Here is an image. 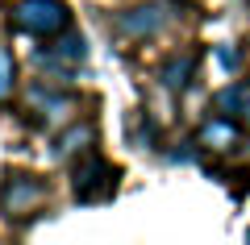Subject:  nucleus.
Here are the masks:
<instances>
[{
	"instance_id": "9b49d317",
	"label": "nucleus",
	"mask_w": 250,
	"mask_h": 245,
	"mask_svg": "<svg viewBox=\"0 0 250 245\" xmlns=\"http://www.w3.org/2000/svg\"><path fill=\"white\" fill-rule=\"evenodd\" d=\"M217 62H221L225 71H238V67H242V50H233V46H221V50H217Z\"/></svg>"
},
{
	"instance_id": "6e6552de",
	"label": "nucleus",
	"mask_w": 250,
	"mask_h": 245,
	"mask_svg": "<svg viewBox=\"0 0 250 245\" xmlns=\"http://www.w3.org/2000/svg\"><path fill=\"white\" fill-rule=\"evenodd\" d=\"M96 141V125H71L54 141V158H71V154H88V146Z\"/></svg>"
},
{
	"instance_id": "7ed1b4c3",
	"label": "nucleus",
	"mask_w": 250,
	"mask_h": 245,
	"mask_svg": "<svg viewBox=\"0 0 250 245\" xmlns=\"http://www.w3.org/2000/svg\"><path fill=\"white\" fill-rule=\"evenodd\" d=\"M42 200H46V183L34 179V175H9V183L0 191V204H4L9 216H25V212H34Z\"/></svg>"
},
{
	"instance_id": "1a4fd4ad",
	"label": "nucleus",
	"mask_w": 250,
	"mask_h": 245,
	"mask_svg": "<svg viewBox=\"0 0 250 245\" xmlns=\"http://www.w3.org/2000/svg\"><path fill=\"white\" fill-rule=\"evenodd\" d=\"M196 75V54H175V58L163 67V83H167L171 92H179V88H188V79Z\"/></svg>"
},
{
	"instance_id": "39448f33",
	"label": "nucleus",
	"mask_w": 250,
	"mask_h": 245,
	"mask_svg": "<svg viewBox=\"0 0 250 245\" xmlns=\"http://www.w3.org/2000/svg\"><path fill=\"white\" fill-rule=\"evenodd\" d=\"M29 100H34V108H42L46 121H67V116H71V108H75L71 96H62V92H54V88H42V83L29 92Z\"/></svg>"
},
{
	"instance_id": "20e7f679",
	"label": "nucleus",
	"mask_w": 250,
	"mask_h": 245,
	"mask_svg": "<svg viewBox=\"0 0 250 245\" xmlns=\"http://www.w3.org/2000/svg\"><path fill=\"white\" fill-rule=\"evenodd\" d=\"M167 25V4H138V9L117 17V34L121 38H154Z\"/></svg>"
},
{
	"instance_id": "9d476101",
	"label": "nucleus",
	"mask_w": 250,
	"mask_h": 245,
	"mask_svg": "<svg viewBox=\"0 0 250 245\" xmlns=\"http://www.w3.org/2000/svg\"><path fill=\"white\" fill-rule=\"evenodd\" d=\"M13 83H17V62H13V54L0 46V100L13 96Z\"/></svg>"
},
{
	"instance_id": "f03ea898",
	"label": "nucleus",
	"mask_w": 250,
	"mask_h": 245,
	"mask_svg": "<svg viewBox=\"0 0 250 245\" xmlns=\"http://www.w3.org/2000/svg\"><path fill=\"white\" fill-rule=\"evenodd\" d=\"M113 187H117V170L108 167L104 158L88 154L80 167H75V195H80V200H104Z\"/></svg>"
},
{
	"instance_id": "f257e3e1",
	"label": "nucleus",
	"mask_w": 250,
	"mask_h": 245,
	"mask_svg": "<svg viewBox=\"0 0 250 245\" xmlns=\"http://www.w3.org/2000/svg\"><path fill=\"white\" fill-rule=\"evenodd\" d=\"M13 25L34 38H59L71 25V13L62 0H17L13 4Z\"/></svg>"
},
{
	"instance_id": "0eeeda50",
	"label": "nucleus",
	"mask_w": 250,
	"mask_h": 245,
	"mask_svg": "<svg viewBox=\"0 0 250 245\" xmlns=\"http://www.w3.org/2000/svg\"><path fill=\"white\" fill-rule=\"evenodd\" d=\"M217 108L233 121H246L250 125V88L246 83H229L225 92H217Z\"/></svg>"
},
{
	"instance_id": "423d86ee",
	"label": "nucleus",
	"mask_w": 250,
	"mask_h": 245,
	"mask_svg": "<svg viewBox=\"0 0 250 245\" xmlns=\"http://www.w3.org/2000/svg\"><path fill=\"white\" fill-rule=\"evenodd\" d=\"M200 141H205L208 150H233V146H238V125H233V116H217V121H205V129H200Z\"/></svg>"
}]
</instances>
